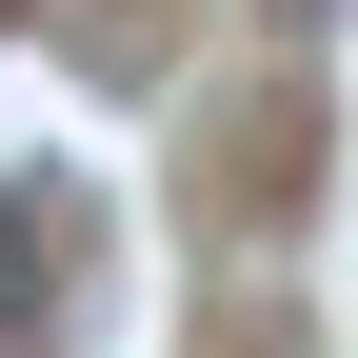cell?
Instances as JSON below:
<instances>
[{
  "label": "cell",
  "mask_w": 358,
  "mask_h": 358,
  "mask_svg": "<svg viewBox=\"0 0 358 358\" xmlns=\"http://www.w3.org/2000/svg\"><path fill=\"white\" fill-rule=\"evenodd\" d=\"M40 338V219H20V179H0V358Z\"/></svg>",
  "instance_id": "obj_1"
}]
</instances>
